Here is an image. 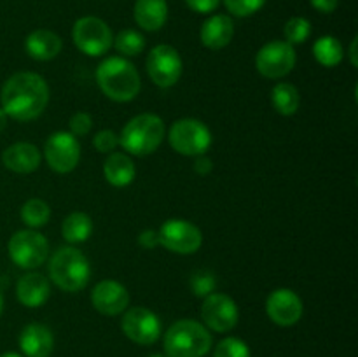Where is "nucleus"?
<instances>
[{
	"instance_id": "f257e3e1",
	"label": "nucleus",
	"mask_w": 358,
	"mask_h": 357,
	"mask_svg": "<svg viewBox=\"0 0 358 357\" xmlns=\"http://www.w3.org/2000/svg\"><path fill=\"white\" fill-rule=\"evenodd\" d=\"M0 104L7 118L28 122L37 119L49 104V86L35 72H17L3 83Z\"/></svg>"
},
{
	"instance_id": "f03ea898",
	"label": "nucleus",
	"mask_w": 358,
	"mask_h": 357,
	"mask_svg": "<svg viewBox=\"0 0 358 357\" xmlns=\"http://www.w3.org/2000/svg\"><path fill=\"white\" fill-rule=\"evenodd\" d=\"M96 83L105 97L121 104L136 98L142 88L138 70L122 56H110L98 65Z\"/></svg>"
},
{
	"instance_id": "7ed1b4c3",
	"label": "nucleus",
	"mask_w": 358,
	"mask_h": 357,
	"mask_svg": "<svg viewBox=\"0 0 358 357\" xmlns=\"http://www.w3.org/2000/svg\"><path fill=\"white\" fill-rule=\"evenodd\" d=\"M49 279L65 293H79L90 284L91 266L83 251L63 245L52 252L48 265Z\"/></svg>"
},
{
	"instance_id": "20e7f679",
	"label": "nucleus",
	"mask_w": 358,
	"mask_h": 357,
	"mask_svg": "<svg viewBox=\"0 0 358 357\" xmlns=\"http://www.w3.org/2000/svg\"><path fill=\"white\" fill-rule=\"evenodd\" d=\"M164 121L157 114L143 112L129 119L119 135V146L131 156H149L163 144Z\"/></svg>"
},
{
	"instance_id": "39448f33",
	"label": "nucleus",
	"mask_w": 358,
	"mask_h": 357,
	"mask_svg": "<svg viewBox=\"0 0 358 357\" xmlns=\"http://www.w3.org/2000/svg\"><path fill=\"white\" fill-rule=\"evenodd\" d=\"M212 342L205 324L192 318L173 322L163 340L166 357H205L212 349Z\"/></svg>"
},
{
	"instance_id": "423d86ee",
	"label": "nucleus",
	"mask_w": 358,
	"mask_h": 357,
	"mask_svg": "<svg viewBox=\"0 0 358 357\" xmlns=\"http://www.w3.org/2000/svg\"><path fill=\"white\" fill-rule=\"evenodd\" d=\"M168 140L175 153L182 156H199L212 146V132L203 121L194 118H182L171 125Z\"/></svg>"
},
{
	"instance_id": "0eeeda50",
	"label": "nucleus",
	"mask_w": 358,
	"mask_h": 357,
	"mask_svg": "<svg viewBox=\"0 0 358 357\" xmlns=\"http://www.w3.org/2000/svg\"><path fill=\"white\" fill-rule=\"evenodd\" d=\"M10 261L23 270H35L49 258V244L37 230H20L7 244Z\"/></svg>"
},
{
	"instance_id": "6e6552de",
	"label": "nucleus",
	"mask_w": 358,
	"mask_h": 357,
	"mask_svg": "<svg viewBox=\"0 0 358 357\" xmlns=\"http://www.w3.org/2000/svg\"><path fill=\"white\" fill-rule=\"evenodd\" d=\"M72 41L76 48L86 56H103L112 48L114 35L110 27L96 16H84L72 28Z\"/></svg>"
},
{
	"instance_id": "1a4fd4ad",
	"label": "nucleus",
	"mask_w": 358,
	"mask_h": 357,
	"mask_svg": "<svg viewBox=\"0 0 358 357\" xmlns=\"http://www.w3.org/2000/svg\"><path fill=\"white\" fill-rule=\"evenodd\" d=\"M296 49L285 41H271L262 46L255 56V69L266 79H283L294 70Z\"/></svg>"
},
{
	"instance_id": "9d476101",
	"label": "nucleus",
	"mask_w": 358,
	"mask_h": 357,
	"mask_svg": "<svg viewBox=\"0 0 358 357\" xmlns=\"http://www.w3.org/2000/svg\"><path fill=\"white\" fill-rule=\"evenodd\" d=\"M145 65L150 80L159 88L175 86L184 69L180 52L170 44H157L150 49Z\"/></svg>"
},
{
	"instance_id": "9b49d317",
	"label": "nucleus",
	"mask_w": 358,
	"mask_h": 357,
	"mask_svg": "<svg viewBox=\"0 0 358 357\" xmlns=\"http://www.w3.org/2000/svg\"><path fill=\"white\" fill-rule=\"evenodd\" d=\"M159 245L175 254H194L203 244L201 230L194 223L185 219H168L157 231Z\"/></svg>"
},
{
	"instance_id": "f8f14e48",
	"label": "nucleus",
	"mask_w": 358,
	"mask_h": 357,
	"mask_svg": "<svg viewBox=\"0 0 358 357\" xmlns=\"http://www.w3.org/2000/svg\"><path fill=\"white\" fill-rule=\"evenodd\" d=\"M44 158L56 174L76 170L80 161V144L70 132H56L49 135L44 146Z\"/></svg>"
},
{
	"instance_id": "ddd939ff",
	"label": "nucleus",
	"mask_w": 358,
	"mask_h": 357,
	"mask_svg": "<svg viewBox=\"0 0 358 357\" xmlns=\"http://www.w3.org/2000/svg\"><path fill=\"white\" fill-rule=\"evenodd\" d=\"M201 318L206 329L215 332H227L236 328L240 310L236 301L224 293H212L201 304Z\"/></svg>"
},
{
	"instance_id": "4468645a",
	"label": "nucleus",
	"mask_w": 358,
	"mask_h": 357,
	"mask_svg": "<svg viewBox=\"0 0 358 357\" xmlns=\"http://www.w3.org/2000/svg\"><path fill=\"white\" fill-rule=\"evenodd\" d=\"M121 328L122 332L138 345H152L161 336L159 317L145 307H133L124 310Z\"/></svg>"
},
{
	"instance_id": "2eb2a0df",
	"label": "nucleus",
	"mask_w": 358,
	"mask_h": 357,
	"mask_svg": "<svg viewBox=\"0 0 358 357\" xmlns=\"http://www.w3.org/2000/svg\"><path fill=\"white\" fill-rule=\"evenodd\" d=\"M266 314H268V317L276 326L290 328V326L297 324L301 321V317H303V300L292 289L280 287V289H275L268 296V301H266Z\"/></svg>"
},
{
	"instance_id": "dca6fc26",
	"label": "nucleus",
	"mask_w": 358,
	"mask_h": 357,
	"mask_svg": "<svg viewBox=\"0 0 358 357\" xmlns=\"http://www.w3.org/2000/svg\"><path fill=\"white\" fill-rule=\"evenodd\" d=\"M91 303L101 315H121L129 304V293L117 280H101L91 290Z\"/></svg>"
},
{
	"instance_id": "f3484780",
	"label": "nucleus",
	"mask_w": 358,
	"mask_h": 357,
	"mask_svg": "<svg viewBox=\"0 0 358 357\" xmlns=\"http://www.w3.org/2000/svg\"><path fill=\"white\" fill-rule=\"evenodd\" d=\"M51 294V284L48 276L38 272H28L20 276L16 284V296L27 308H38L45 304Z\"/></svg>"
},
{
	"instance_id": "a211bd4d",
	"label": "nucleus",
	"mask_w": 358,
	"mask_h": 357,
	"mask_svg": "<svg viewBox=\"0 0 358 357\" xmlns=\"http://www.w3.org/2000/svg\"><path fill=\"white\" fill-rule=\"evenodd\" d=\"M42 154L30 142H16L2 153V163L14 174H31L41 167Z\"/></svg>"
},
{
	"instance_id": "6ab92c4d",
	"label": "nucleus",
	"mask_w": 358,
	"mask_h": 357,
	"mask_svg": "<svg viewBox=\"0 0 358 357\" xmlns=\"http://www.w3.org/2000/svg\"><path fill=\"white\" fill-rule=\"evenodd\" d=\"M20 349L27 357H49L55 349V336L48 326L31 322L21 331Z\"/></svg>"
},
{
	"instance_id": "aec40b11",
	"label": "nucleus",
	"mask_w": 358,
	"mask_h": 357,
	"mask_svg": "<svg viewBox=\"0 0 358 357\" xmlns=\"http://www.w3.org/2000/svg\"><path fill=\"white\" fill-rule=\"evenodd\" d=\"M233 37L234 23L227 14H213L201 24V30H199L201 44L212 51H219L229 46Z\"/></svg>"
},
{
	"instance_id": "412c9836",
	"label": "nucleus",
	"mask_w": 358,
	"mask_h": 357,
	"mask_svg": "<svg viewBox=\"0 0 358 357\" xmlns=\"http://www.w3.org/2000/svg\"><path fill=\"white\" fill-rule=\"evenodd\" d=\"M62 37L45 28L34 30L24 41V49L30 58L37 59V62H49V59L56 58L62 52Z\"/></svg>"
},
{
	"instance_id": "4be33fe9",
	"label": "nucleus",
	"mask_w": 358,
	"mask_h": 357,
	"mask_svg": "<svg viewBox=\"0 0 358 357\" xmlns=\"http://www.w3.org/2000/svg\"><path fill=\"white\" fill-rule=\"evenodd\" d=\"M136 24L147 31H157L168 20L166 0H136L133 7Z\"/></svg>"
},
{
	"instance_id": "5701e85b",
	"label": "nucleus",
	"mask_w": 358,
	"mask_h": 357,
	"mask_svg": "<svg viewBox=\"0 0 358 357\" xmlns=\"http://www.w3.org/2000/svg\"><path fill=\"white\" fill-rule=\"evenodd\" d=\"M103 175L114 188H126L135 181V163L126 153H110L103 161Z\"/></svg>"
},
{
	"instance_id": "b1692460",
	"label": "nucleus",
	"mask_w": 358,
	"mask_h": 357,
	"mask_svg": "<svg viewBox=\"0 0 358 357\" xmlns=\"http://www.w3.org/2000/svg\"><path fill=\"white\" fill-rule=\"evenodd\" d=\"M93 233V220L86 212H72L63 219L62 237L70 245H77L86 241Z\"/></svg>"
},
{
	"instance_id": "393cba45",
	"label": "nucleus",
	"mask_w": 358,
	"mask_h": 357,
	"mask_svg": "<svg viewBox=\"0 0 358 357\" xmlns=\"http://www.w3.org/2000/svg\"><path fill=\"white\" fill-rule=\"evenodd\" d=\"M271 104L282 115H294L299 111L301 93L292 83H278L271 90Z\"/></svg>"
},
{
	"instance_id": "a878e982",
	"label": "nucleus",
	"mask_w": 358,
	"mask_h": 357,
	"mask_svg": "<svg viewBox=\"0 0 358 357\" xmlns=\"http://www.w3.org/2000/svg\"><path fill=\"white\" fill-rule=\"evenodd\" d=\"M313 56L320 65L332 69L343 62L345 51H343V46L338 38L332 37V35H324L313 44Z\"/></svg>"
},
{
	"instance_id": "bb28decb",
	"label": "nucleus",
	"mask_w": 358,
	"mask_h": 357,
	"mask_svg": "<svg viewBox=\"0 0 358 357\" xmlns=\"http://www.w3.org/2000/svg\"><path fill=\"white\" fill-rule=\"evenodd\" d=\"M49 219H51V206L44 200L31 198L21 206V220L30 230H38V227L45 226Z\"/></svg>"
},
{
	"instance_id": "cd10ccee",
	"label": "nucleus",
	"mask_w": 358,
	"mask_h": 357,
	"mask_svg": "<svg viewBox=\"0 0 358 357\" xmlns=\"http://www.w3.org/2000/svg\"><path fill=\"white\" fill-rule=\"evenodd\" d=\"M112 44L122 56H136L145 49V37L140 31L128 28V30L119 31Z\"/></svg>"
},
{
	"instance_id": "c85d7f7f",
	"label": "nucleus",
	"mask_w": 358,
	"mask_h": 357,
	"mask_svg": "<svg viewBox=\"0 0 358 357\" xmlns=\"http://www.w3.org/2000/svg\"><path fill=\"white\" fill-rule=\"evenodd\" d=\"M283 35H285V42H289V44H303L310 38L311 23L306 18H290L283 27Z\"/></svg>"
},
{
	"instance_id": "c756f323",
	"label": "nucleus",
	"mask_w": 358,
	"mask_h": 357,
	"mask_svg": "<svg viewBox=\"0 0 358 357\" xmlns=\"http://www.w3.org/2000/svg\"><path fill=\"white\" fill-rule=\"evenodd\" d=\"M189 284H191V289L196 296L206 298L208 294L215 293L217 279L210 270H198V272L192 273Z\"/></svg>"
},
{
	"instance_id": "7c9ffc66",
	"label": "nucleus",
	"mask_w": 358,
	"mask_h": 357,
	"mask_svg": "<svg viewBox=\"0 0 358 357\" xmlns=\"http://www.w3.org/2000/svg\"><path fill=\"white\" fill-rule=\"evenodd\" d=\"M213 357H250V349L240 338H224L215 346Z\"/></svg>"
},
{
	"instance_id": "2f4dec72",
	"label": "nucleus",
	"mask_w": 358,
	"mask_h": 357,
	"mask_svg": "<svg viewBox=\"0 0 358 357\" xmlns=\"http://www.w3.org/2000/svg\"><path fill=\"white\" fill-rule=\"evenodd\" d=\"M266 0H224V6L227 7L233 16L247 18L255 14L264 7Z\"/></svg>"
},
{
	"instance_id": "473e14b6",
	"label": "nucleus",
	"mask_w": 358,
	"mask_h": 357,
	"mask_svg": "<svg viewBox=\"0 0 358 357\" xmlns=\"http://www.w3.org/2000/svg\"><path fill=\"white\" fill-rule=\"evenodd\" d=\"M93 146L98 153L110 154L115 153L119 146V135L114 130H100L96 135L93 136Z\"/></svg>"
},
{
	"instance_id": "72a5a7b5",
	"label": "nucleus",
	"mask_w": 358,
	"mask_h": 357,
	"mask_svg": "<svg viewBox=\"0 0 358 357\" xmlns=\"http://www.w3.org/2000/svg\"><path fill=\"white\" fill-rule=\"evenodd\" d=\"M69 126L70 133H72L73 136H86L90 135L91 128H93V118H91L87 112H76V114L70 118Z\"/></svg>"
},
{
	"instance_id": "f704fd0d",
	"label": "nucleus",
	"mask_w": 358,
	"mask_h": 357,
	"mask_svg": "<svg viewBox=\"0 0 358 357\" xmlns=\"http://www.w3.org/2000/svg\"><path fill=\"white\" fill-rule=\"evenodd\" d=\"M189 9L199 14H210L220 6V0H185Z\"/></svg>"
},
{
	"instance_id": "c9c22d12",
	"label": "nucleus",
	"mask_w": 358,
	"mask_h": 357,
	"mask_svg": "<svg viewBox=\"0 0 358 357\" xmlns=\"http://www.w3.org/2000/svg\"><path fill=\"white\" fill-rule=\"evenodd\" d=\"M138 244L142 248L152 251V248H156L159 245V234H157L156 230H143L138 234Z\"/></svg>"
},
{
	"instance_id": "e433bc0d",
	"label": "nucleus",
	"mask_w": 358,
	"mask_h": 357,
	"mask_svg": "<svg viewBox=\"0 0 358 357\" xmlns=\"http://www.w3.org/2000/svg\"><path fill=\"white\" fill-rule=\"evenodd\" d=\"M192 168H194L196 174L205 177V175H208L210 172L213 170V161L210 160L206 154H199V156L194 158V164H192Z\"/></svg>"
},
{
	"instance_id": "4c0bfd02",
	"label": "nucleus",
	"mask_w": 358,
	"mask_h": 357,
	"mask_svg": "<svg viewBox=\"0 0 358 357\" xmlns=\"http://www.w3.org/2000/svg\"><path fill=\"white\" fill-rule=\"evenodd\" d=\"M311 7L322 14H331L338 9L339 0H310Z\"/></svg>"
},
{
	"instance_id": "58836bf2",
	"label": "nucleus",
	"mask_w": 358,
	"mask_h": 357,
	"mask_svg": "<svg viewBox=\"0 0 358 357\" xmlns=\"http://www.w3.org/2000/svg\"><path fill=\"white\" fill-rule=\"evenodd\" d=\"M350 62H352L353 66L358 65V59H357V37L353 38L352 44H350Z\"/></svg>"
},
{
	"instance_id": "ea45409f",
	"label": "nucleus",
	"mask_w": 358,
	"mask_h": 357,
	"mask_svg": "<svg viewBox=\"0 0 358 357\" xmlns=\"http://www.w3.org/2000/svg\"><path fill=\"white\" fill-rule=\"evenodd\" d=\"M6 126H7V114L2 111V107H0V133L6 130Z\"/></svg>"
},
{
	"instance_id": "a19ab883",
	"label": "nucleus",
	"mask_w": 358,
	"mask_h": 357,
	"mask_svg": "<svg viewBox=\"0 0 358 357\" xmlns=\"http://www.w3.org/2000/svg\"><path fill=\"white\" fill-rule=\"evenodd\" d=\"M0 357H23V356H20V354H16V352H6V354H2Z\"/></svg>"
},
{
	"instance_id": "79ce46f5",
	"label": "nucleus",
	"mask_w": 358,
	"mask_h": 357,
	"mask_svg": "<svg viewBox=\"0 0 358 357\" xmlns=\"http://www.w3.org/2000/svg\"><path fill=\"white\" fill-rule=\"evenodd\" d=\"M2 312H3V294L2 290H0V315H2Z\"/></svg>"
},
{
	"instance_id": "37998d69",
	"label": "nucleus",
	"mask_w": 358,
	"mask_h": 357,
	"mask_svg": "<svg viewBox=\"0 0 358 357\" xmlns=\"http://www.w3.org/2000/svg\"><path fill=\"white\" fill-rule=\"evenodd\" d=\"M149 357H166V356H161V354H154V356H149Z\"/></svg>"
}]
</instances>
